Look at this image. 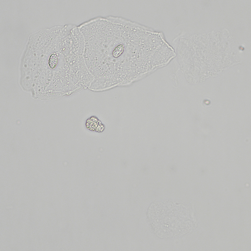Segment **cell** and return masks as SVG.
<instances>
[{"label":"cell","mask_w":251,"mask_h":251,"mask_svg":"<svg viewBox=\"0 0 251 251\" xmlns=\"http://www.w3.org/2000/svg\"><path fill=\"white\" fill-rule=\"evenodd\" d=\"M84 40V58L93 75V84L107 90L122 85L124 76L134 67H150L162 56L155 30L123 18L91 19L78 26Z\"/></svg>","instance_id":"obj_1"},{"label":"cell","mask_w":251,"mask_h":251,"mask_svg":"<svg viewBox=\"0 0 251 251\" xmlns=\"http://www.w3.org/2000/svg\"><path fill=\"white\" fill-rule=\"evenodd\" d=\"M85 125L89 130L98 132H102L105 128V126L101 121L94 115L90 117L86 120Z\"/></svg>","instance_id":"obj_2"},{"label":"cell","mask_w":251,"mask_h":251,"mask_svg":"<svg viewBox=\"0 0 251 251\" xmlns=\"http://www.w3.org/2000/svg\"><path fill=\"white\" fill-rule=\"evenodd\" d=\"M58 57L55 53L52 54L49 57V65L51 68H54L58 63Z\"/></svg>","instance_id":"obj_3"}]
</instances>
